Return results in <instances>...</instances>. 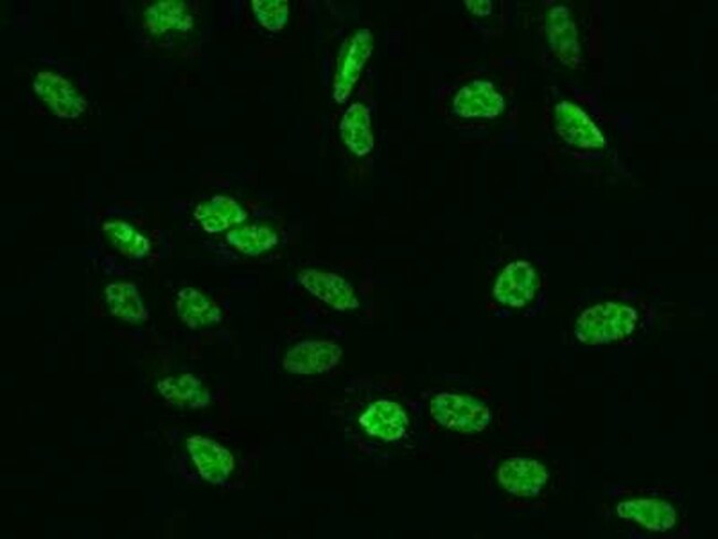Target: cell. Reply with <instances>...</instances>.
I'll return each mask as SVG.
<instances>
[{"label": "cell", "instance_id": "obj_16", "mask_svg": "<svg viewBox=\"0 0 718 539\" xmlns=\"http://www.w3.org/2000/svg\"><path fill=\"white\" fill-rule=\"evenodd\" d=\"M227 241L245 255L259 256L278 244V236L270 229L252 226L233 231Z\"/></svg>", "mask_w": 718, "mask_h": 539}, {"label": "cell", "instance_id": "obj_7", "mask_svg": "<svg viewBox=\"0 0 718 539\" xmlns=\"http://www.w3.org/2000/svg\"><path fill=\"white\" fill-rule=\"evenodd\" d=\"M34 86L39 97L59 118L74 119L85 110L84 98L68 80L58 74L39 73Z\"/></svg>", "mask_w": 718, "mask_h": 539}, {"label": "cell", "instance_id": "obj_8", "mask_svg": "<svg viewBox=\"0 0 718 539\" xmlns=\"http://www.w3.org/2000/svg\"><path fill=\"white\" fill-rule=\"evenodd\" d=\"M187 448L204 480L222 483L234 470L233 455L214 441L195 436L187 441Z\"/></svg>", "mask_w": 718, "mask_h": 539}, {"label": "cell", "instance_id": "obj_14", "mask_svg": "<svg viewBox=\"0 0 718 539\" xmlns=\"http://www.w3.org/2000/svg\"><path fill=\"white\" fill-rule=\"evenodd\" d=\"M106 295L114 315L131 323H140L148 318L146 308L134 284L111 283L106 289Z\"/></svg>", "mask_w": 718, "mask_h": 539}, {"label": "cell", "instance_id": "obj_13", "mask_svg": "<svg viewBox=\"0 0 718 539\" xmlns=\"http://www.w3.org/2000/svg\"><path fill=\"white\" fill-rule=\"evenodd\" d=\"M157 389L166 400L181 407L200 408L211 401L209 390L191 374L167 377L158 383Z\"/></svg>", "mask_w": 718, "mask_h": 539}, {"label": "cell", "instance_id": "obj_3", "mask_svg": "<svg viewBox=\"0 0 718 539\" xmlns=\"http://www.w3.org/2000/svg\"><path fill=\"white\" fill-rule=\"evenodd\" d=\"M342 356V348L334 342L303 341L287 351L282 366L293 375H319L337 367Z\"/></svg>", "mask_w": 718, "mask_h": 539}, {"label": "cell", "instance_id": "obj_4", "mask_svg": "<svg viewBox=\"0 0 718 539\" xmlns=\"http://www.w3.org/2000/svg\"><path fill=\"white\" fill-rule=\"evenodd\" d=\"M550 474L546 467L538 460L513 458L497 470V481L511 495L518 497L538 496L545 488Z\"/></svg>", "mask_w": 718, "mask_h": 539}, {"label": "cell", "instance_id": "obj_17", "mask_svg": "<svg viewBox=\"0 0 718 539\" xmlns=\"http://www.w3.org/2000/svg\"><path fill=\"white\" fill-rule=\"evenodd\" d=\"M148 25L150 30L155 33H164L169 28H179L180 22H186V16L181 10V7L176 5V3H160L155 7H152L146 15Z\"/></svg>", "mask_w": 718, "mask_h": 539}, {"label": "cell", "instance_id": "obj_15", "mask_svg": "<svg viewBox=\"0 0 718 539\" xmlns=\"http://www.w3.org/2000/svg\"><path fill=\"white\" fill-rule=\"evenodd\" d=\"M104 231L114 246L125 256L143 258L149 255L150 242L128 223L108 222L105 224Z\"/></svg>", "mask_w": 718, "mask_h": 539}, {"label": "cell", "instance_id": "obj_2", "mask_svg": "<svg viewBox=\"0 0 718 539\" xmlns=\"http://www.w3.org/2000/svg\"><path fill=\"white\" fill-rule=\"evenodd\" d=\"M431 412L440 425L461 434L481 433L491 421V411L483 402L459 394L435 396Z\"/></svg>", "mask_w": 718, "mask_h": 539}, {"label": "cell", "instance_id": "obj_1", "mask_svg": "<svg viewBox=\"0 0 718 539\" xmlns=\"http://www.w3.org/2000/svg\"><path fill=\"white\" fill-rule=\"evenodd\" d=\"M638 321L635 308L614 302L586 309L577 320L576 338L587 345H604L631 336Z\"/></svg>", "mask_w": 718, "mask_h": 539}, {"label": "cell", "instance_id": "obj_10", "mask_svg": "<svg viewBox=\"0 0 718 539\" xmlns=\"http://www.w3.org/2000/svg\"><path fill=\"white\" fill-rule=\"evenodd\" d=\"M617 512L621 517L633 520L655 532L672 529L678 514L672 504L658 499H636L622 502Z\"/></svg>", "mask_w": 718, "mask_h": 539}, {"label": "cell", "instance_id": "obj_5", "mask_svg": "<svg viewBox=\"0 0 718 539\" xmlns=\"http://www.w3.org/2000/svg\"><path fill=\"white\" fill-rule=\"evenodd\" d=\"M539 285L535 269L526 261H518L507 266L499 274L493 295L501 304L523 307L534 298Z\"/></svg>", "mask_w": 718, "mask_h": 539}, {"label": "cell", "instance_id": "obj_11", "mask_svg": "<svg viewBox=\"0 0 718 539\" xmlns=\"http://www.w3.org/2000/svg\"><path fill=\"white\" fill-rule=\"evenodd\" d=\"M176 307L181 320L192 330L216 325L223 316L221 308L209 296L193 288L179 291Z\"/></svg>", "mask_w": 718, "mask_h": 539}, {"label": "cell", "instance_id": "obj_12", "mask_svg": "<svg viewBox=\"0 0 718 539\" xmlns=\"http://www.w3.org/2000/svg\"><path fill=\"white\" fill-rule=\"evenodd\" d=\"M197 221L211 234L222 233L246 221V211L233 199L217 196L200 203L195 211Z\"/></svg>", "mask_w": 718, "mask_h": 539}, {"label": "cell", "instance_id": "obj_6", "mask_svg": "<svg viewBox=\"0 0 718 539\" xmlns=\"http://www.w3.org/2000/svg\"><path fill=\"white\" fill-rule=\"evenodd\" d=\"M298 282L313 295L339 310L360 307L353 286L337 273L305 269L298 273Z\"/></svg>", "mask_w": 718, "mask_h": 539}, {"label": "cell", "instance_id": "obj_9", "mask_svg": "<svg viewBox=\"0 0 718 539\" xmlns=\"http://www.w3.org/2000/svg\"><path fill=\"white\" fill-rule=\"evenodd\" d=\"M360 422L369 436L385 442L400 440L409 424L402 407L389 400H379L370 405L361 415Z\"/></svg>", "mask_w": 718, "mask_h": 539}]
</instances>
